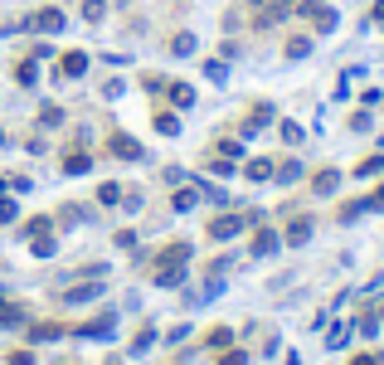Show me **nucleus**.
Listing matches in <instances>:
<instances>
[{
  "label": "nucleus",
  "mask_w": 384,
  "mask_h": 365,
  "mask_svg": "<svg viewBox=\"0 0 384 365\" xmlns=\"http://www.w3.org/2000/svg\"><path fill=\"white\" fill-rule=\"evenodd\" d=\"M0 322H20V307H5L0 302Z\"/></svg>",
  "instance_id": "412c9836"
},
{
  "label": "nucleus",
  "mask_w": 384,
  "mask_h": 365,
  "mask_svg": "<svg viewBox=\"0 0 384 365\" xmlns=\"http://www.w3.org/2000/svg\"><path fill=\"white\" fill-rule=\"evenodd\" d=\"M156 132H161V137H176V132H180L176 112H156Z\"/></svg>",
  "instance_id": "1a4fd4ad"
},
{
  "label": "nucleus",
  "mask_w": 384,
  "mask_h": 365,
  "mask_svg": "<svg viewBox=\"0 0 384 365\" xmlns=\"http://www.w3.org/2000/svg\"><path fill=\"white\" fill-rule=\"evenodd\" d=\"M161 268H156V282L161 287H176L185 268H190V244H171V249H161V259H156Z\"/></svg>",
  "instance_id": "f257e3e1"
},
{
  "label": "nucleus",
  "mask_w": 384,
  "mask_h": 365,
  "mask_svg": "<svg viewBox=\"0 0 384 365\" xmlns=\"http://www.w3.org/2000/svg\"><path fill=\"white\" fill-rule=\"evenodd\" d=\"M0 219H15V200H0Z\"/></svg>",
  "instance_id": "5701e85b"
},
{
  "label": "nucleus",
  "mask_w": 384,
  "mask_h": 365,
  "mask_svg": "<svg viewBox=\"0 0 384 365\" xmlns=\"http://www.w3.org/2000/svg\"><path fill=\"white\" fill-rule=\"evenodd\" d=\"M15 78H20V83H24V88H29V83H34V78H39V74H34V59H24V64H20V69H15Z\"/></svg>",
  "instance_id": "4468645a"
},
{
  "label": "nucleus",
  "mask_w": 384,
  "mask_h": 365,
  "mask_svg": "<svg viewBox=\"0 0 384 365\" xmlns=\"http://www.w3.org/2000/svg\"><path fill=\"white\" fill-rule=\"evenodd\" d=\"M171 49H176V54H190V49H194V34H176V44H171Z\"/></svg>",
  "instance_id": "6ab92c4d"
},
{
  "label": "nucleus",
  "mask_w": 384,
  "mask_h": 365,
  "mask_svg": "<svg viewBox=\"0 0 384 365\" xmlns=\"http://www.w3.org/2000/svg\"><path fill=\"white\" fill-rule=\"evenodd\" d=\"M380 166H384V156H370V161H360V171H355V176H375Z\"/></svg>",
  "instance_id": "a211bd4d"
},
{
  "label": "nucleus",
  "mask_w": 384,
  "mask_h": 365,
  "mask_svg": "<svg viewBox=\"0 0 384 365\" xmlns=\"http://www.w3.org/2000/svg\"><path fill=\"white\" fill-rule=\"evenodd\" d=\"M39 122H44V127H59V122H64V112H59V107H54V102H49V107H44V112H39Z\"/></svg>",
  "instance_id": "dca6fc26"
},
{
  "label": "nucleus",
  "mask_w": 384,
  "mask_h": 365,
  "mask_svg": "<svg viewBox=\"0 0 384 365\" xmlns=\"http://www.w3.org/2000/svg\"><path fill=\"white\" fill-rule=\"evenodd\" d=\"M97 292H102L97 282H88V287H73V292H69V302H88V297H97Z\"/></svg>",
  "instance_id": "2eb2a0df"
},
{
  "label": "nucleus",
  "mask_w": 384,
  "mask_h": 365,
  "mask_svg": "<svg viewBox=\"0 0 384 365\" xmlns=\"http://www.w3.org/2000/svg\"><path fill=\"white\" fill-rule=\"evenodd\" d=\"M219 365H243V351H229V356H224Z\"/></svg>",
  "instance_id": "b1692460"
},
{
  "label": "nucleus",
  "mask_w": 384,
  "mask_h": 365,
  "mask_svg": "<svg viewBox=\"0 0 384 365\" xmlns=\"http://www.w3.org/2000/svg\"><path fill=\"white\" fill-rule=\"evenodd\" d=\"M355 365H384V361H375V356H355Z\"/></svg>",
  "instance_id": "a878e982"
},
{
  "label": "nucleus",
  "mask_w": 384,
  "mask_h": 365,
  "mask_svg": "<svg viewBox=\"0 0 384 365\" xmlns=\"http://www.w3.org/2000/svg\"><path fill=\"white\" fill-rule=\"evenodd\" d=\"M88 166H93V156H88V151H69V156H64V171H69V176H83Z\"/></svg>",
  "instance_id": "423d86ee"
},
{
  "label": "nucleus",
  "mask_w": 384,
  "mask_h": 365,
  "mask_svg": "<svg viewBox=\"0 0 384 365\" xmlns=\"http://www.w3.org/2000/svg\"><path fill=\"white\" fill-rule=\"evenodd\" d=\"M97 200H102V205H117V200H122V185H102Z\"/></svg>",
  "instance_id": "f3484780"
},
{
  "label": "nucleus",
  "mask_w": 384,
  "mask_h": 365,
  "mask_svg": "<svg viewBox=\"0 0 384 365\" xmlns=\"http://www.w3.org/2000/svg\"><path fill=\"white\" fill-rule=\"evenodd\" d=\"M370 209H384V185L375 190V195H370Z\"/></svg>",
  "instance_id": "393cba45"
},
{
  "label": "nucleus",
  "mask_w": 384,
  "mask_h": 365,
  "mask_svg": "<svg viewBox=\"0 0 384 365\" xmlns=\"http://www.w3.org/2000/svg\"><path fill=\"white\" fill-rule=\"evenodd\" d=\"M273 249H278V234H273V229H263V234L253 239V254H273Z\"/></svg>",
  "instance_id": "9b49d317"
},
{
  "label": "nucleus",
  "mask_w": 384,
  "mask_h": 365,
  "mask_svg": "<svg viewBox=\"0 0 384 365\" xmlns=\"http://www.w3.org/2000/svg\"><path fill=\"white\" fill-rule=\"evenodd\" d=\"M10 365H34V356H29V351H15V356H10Z\"/></svg>",
  "instance_id": "4be33fe9"
},
{
  "label": "nucleus",
  "mask_w": 384,
  "mask_h": 365,
  "mask_svg": "<svg viewBox=\"0 0 384 365\" xmlns=\"http://www.w3.org/2000/svg\"><path fill=\"white\" fill-rule=\"evenodd\" d=\"M273 176V161H248V181H268Z\"/></svg>",
  "instance_id": "ddd939ff"
},
{
  "label": "nucleus",
  "mask_w": 384,
  "mask_h": 365,
  "mask_svg": "<svg viewBox=\"0 0 384 365\" xmlns=\"http://www.w3.org/2000/svg\"><path fill=\"white\" fill-rule=\"evenodd\" d=\"M278 5H292V0H278Z\"/></svg>",
  "instance_id": "cd10ccee"
},
{
  "label": "nucleus",
  "mask_w": 384,
  "mask_h": 365,
  "mask_svg": "<svg viewBox=\"0 0 384 365\" xmlns=\"http://www.w3.org/2000/svg\"><path fill=\"white\" fill-rule=\"evenodd\" d=\"M375 20H384V0H380V5H375Z\"/></svg>",
  "instance_id": "bb28decb"
},
{
  "label": "nucleus",
  "mask_w": 384,
  "mask_h": 365,
  "mask_svg": "<svg viewBox=\"0 0 384 365\" xmlns=\"http://www.w3.org/2000/svg\"><path fill=\"white\" fill-rule=\"evenodd\" d=\"M336 185H341V171H316V181H311V190H316V195H331Z\"/></svg>",
  "instance_id": "0eeeda50"
},
{
  "label": "nucleus",
  "mask_w": 384,
  "mask_h": 365,
  "mask_svg": "<svg viewBox=\"0 0 384 365\" xmlns=\"http://www.w3.org/2000/svg\"><path fill=\"white\" fill-rule=\"evenodd\" d=\"M107 151H117L122 161H141V142L127 137V132H112V137H107Z\"/></svg>",
  "instance_id": "f03ea898"
},
{
  "label": "nucleus",
  "mask_w": 384,
  "mask_h": 365,
  "mask_svg": "<svg viewBox=\"0 0 384 365\" xmlns=\"http://www.w3.org/2000/svg\"><path fill=\"white\" fill-rule=\"evenodd\" d=\"M253 5H263V0H253Z\"/></svg>",
  "instance_id": "c756f323"
},
{
  "label": "nucleus",
  "mask_w": 384,
  "mask_h": 365,
  "mask_svg": "<svg viewBox=\"0 0 384 365\" xmlns=\"http://www.w3.org/2000/svg\"><path fill=\"white\" fill-rule=\"evenodd\" d=\"M306 239H311V219H297L287 229V244H306Z\"/></svg>",
  "instance_id": "9d476101"
},
{
  "label": "nucleus",
  "mask_w": 384,
  "mask_h": 365,
  "mask_svg": "<svg viewBox=\"0 0 384 365\" xmlns=\"http://www.w3.org/2000/svg\"><path fill=\"white\" fill-rule=\"evenodd\" d=\"M102 15H107V0H83V20H102Z\"/></svg>",
  "instance_id": "f8f14e48"
},
{
  "label": "nucleus",
  "mask_w": 384,
  "mask_h": 365,
  "mask_svg": "<svg viewBox=\"0 0 384 365\" xmlns=\"http://www.w3.org/2000/svg\"><path fill=\"white\" fill-rule=\"evenodd\" d=\"M239 229H243V219H239V214H219V219L209 224V239H234Z\"/></svg>",
  "instance_id": "39448f33"
},
{
  "label": "nucleus",
  "mask_w": 384,
  "mask_h": 365,
  "mask_svg": "<svg viewBox=\"0 0 384 365\" xmlns=\"http://www.w3.org/2000/svg\"><path fill=\"white\" fill-rule=\"evenodd\" d=\"M0 142H5V132H0Z\"/></svg>",
  "instance_id": "c85d7f7f"
},
{
  "label": "nucleus",
  "mask_w": 384,
  "mask_h": 365,
  "mask_svg": "<svg viewBox=\"0 0 384 365\" xmlns=\"http://www.w3.org/2000/svg\"><path fill=\"white\" fill-rule=\"evenodd\" d=\"M29 29H39V34H59V29H64V10H54V5L39 10V15L29 20Z\"/></svg>",
  "instance_id": "7ed1b4c3"
},
{
  "label": "nucleus",
  "mask_w": 384,
  "mask_h": 365,
  "mask_svg": "<svg viewBox=\"0 0 384 365\" xmlns=\"http://www.w3.org/2000/svg\"><path fill=\"white\" fill-rule=\"evenodd\" d=\"M306 49H311V39H292V44H287V59H301Z\"/></svg>",
  "instance_id": "aec40b11"
},
{
  "label": "nucleus",
  "mask_w": 384,
  "mask_h": 365,
  "mask_svg": "<svg viewBox=\"0 0 384 365\" xmlns=\"http://www.w3.org/2000/svg\"><path fill=\"white\" fill-rule=\"evenodd\" d=\"M171 102L176 107H194V88L190 83H171Z\"/></svg>",
  "instance_id": "6e6552de"
},
{
  "label": "nucleus",
  "mask_w": 384,
  "mask_h": 365,
  "mask_svg": "<svg viewBox=\"0 0 384 365\" xmlns=\"http://www.w3.org/2000/svg\"><path fill=\"white\" fill-rule=\"evenodd\" d=\"M59 74H64V78H83V74H88V54H83V49L64 54V59H59Z\"/></svg>",
  "instance_id": "20e7f679"
}]
</instances>
